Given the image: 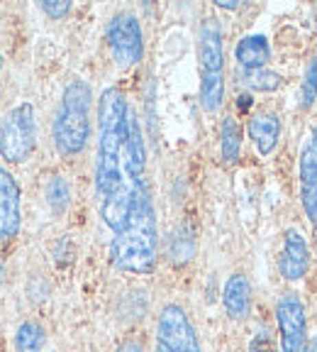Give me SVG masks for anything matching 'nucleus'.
Returning <instances> with one entry per match:
<instances>
[{
    "label": "nucleus",
    "mask_w": 317,
    "mask_h": 352,
    "mask_svg": "<svg viewBox=\"0 0 317 352\" xmlns=\"http://www.w3.org/2000/svg\"><path fill=\"white\" fill-rule=\"evenodd\" d=\"M305 352H317V340H310L307 342V350Z\"/></svg>",
    "instance_id": "obj_26"
},
{
    "label": "nucleus",
    "mask_w": 317,
    "mask_h": 352,
    "mask_svg": "<svg viewBox=\"0 0 317 352\" xmlns=\"http://www.w3.org/2000/svg\"><path fill=\"white\" fill-rule=\"evenodd\" d=\"M317 98V59H310L303 76V91H301V103L303 108H310Z\"/></svg>",
    "instance_id": "obj_20"
},
{
    "label": "nucleus",
    "mask_w": 317,
    "mask_h": 352,
    "mask_svg": "<svg viewBox=\"0 0 317 352\" xmlns=\"http://www.w3.org/2000/svg\"><path fill=\"white\" fill-rule=\"evenodd\" d=\"M198 59H200L202 74H222V66H224L222 32H220L218 20H213V17L202 22V28H200Z\"/></svg>",
    "instance_id": "obj_9"
},
{
    "label": "nucleus",
    "mask_w": 317,
    "mask_h": 352,
    "mask_svg": "<svg viewBox=\"0 0 317 352\" xmlns=\"http://www.w3.org/2000/svg\"><path fill=\"white\" fill-rule=\"evenodd\" d=\"M42 10L54 20H61V17H66V12L71 10V3L69 0H44Z\"/></svg>",
    "instance_id": "obj_21"
},
{
    "label": "nucleus",
    "mask_w": 317,
    "mask_h": 352,
    "mask_svg": "<svg viewBox=\"0 0 317 352\" xmlns=\"http://www.w3.org/2000/svg\"><path fill=\"white\" fill-rule=\"evenodd\" d=\"M47 201H49V206L56 213H61V210L69 206V201H71V188H69L66 179H61V176L51 179L49 186H47Z\"/></svg>",
    "instance_id": "obj_19"
},
{
    "label": "nucleus",
    "mask_w": 317,
    "mask_h": 352,
    "mask_svg": "<svg viewBox=\"0 0 317 352\" xmlns=\"http://www.w3.org/2000/svg\"><path fill=\"white\" fill-rule=\"evenodd\" d=\"M108 42L117 66L127 69V66L137 64L144 54L142 28H139L137 17L130 15V12H120V15L113 17L108 28Z\"/></svg>",
    "instance_id": "obj_5"
},
{
    "label": "nucleus",
    "mask_w": 317,
    "mask_h": 352,
    "mask_svg": "<svg viewBox=\"0 0 317 352\" xmlns=\"http://www.w3.org/2000/svg\"><path fill=\"white\" fill-rule=\"evenodd\" d=\"M117 352H142V347H139V342H125Z\"/></svg>",
    "instance_id": "obj_25"
},
{
    "label": "nucleus",
    "mask_w": 317,
    "mask_h": 352,
    "mask_svg": "<svg viewBox=\"0 0 317 352\" xmlns=\"http://www.w3.org/2000/svg\"><path fill=\"white\" fill-rule=\"evenodd\" d=\"M156 342L169 347L171 352H200V342H198V336L186 311L176 303L166 306L158 316Z\"/></svg>",
    "instance_id": "obj_7"
},
{
    "label": "nucleus",
    "mask_w": 317,
    "mask_h": 352,
    "mask_svg": "<svg viewBox=\"0 0 317 352\" xmlns=\"http://www.w3.org/2000/svg\"><path fill=\"white\" fill-rule=\"evenodd\" d=\"M281 274L288 281H298L305 276L307 267H310V250H307L305 237L298 230L285 232L283 252H281Z\"/></svg>",
    "instance_id": "obj_10"
},
{
    "label": "nucleus",
    "mask_w": 317,
    "mask_h": 352,
    "mask_svg": "<svg viewBox=\"0 0 317 352\" xmlns=\"http://www.w3.org/2000/svg\"><path fill=\"white\" fill-rule=\"evenodd\" d=\"M130 110V103L120 88H105L98 100L95 193L100 201V218L113 232H120L127 223L134 193L144 182V176H134L125 162Z\"/></svg>",
    "instance_id": "obj_1"
},
{
    "label": "nucleus",
    "mask_w": 317,
    "mask_h": 352,
    "mask_svg": "<svg viewBox=\"0 0 317 352\" xmlns=\"http://www.w3.org/2000/svg\"><path fill=\"white\" fill-rule=\"evenodd\" d=\"M20 230V186L15 176L0 164V242H8Z\"/></svg>",
    "instance_id": "obj_8"
},
{
    "label": "nucleus",
    "mask_w": 317,
    "mask_h": 352,
    "mask_svg": "<svg viewBox=\"0 0 317 352\" xmlns=\"http://www.w3.org/2000/svg\"><path fill=\"white\" fill-rule=\"evenodd\" d=\"M91 86L81 78L64 88L59 110L54 116V144L59 154H78L91 135Z\"/></svg>",
    "instance_id": "obj_3"
},
{
    "label": "nucleus",
    "mask_w": 317,
    "mask_h": 352,
    "mask_svg": "<svg viewBox=\"0 0 317 352\" xmlns=\"http://www.w3.org/2000/svg\"><path fill=\"white\" fill-rule=\"evenodd\" d=\"M222 303H224V311L235 320H242L249 316V308H252V286H249L244 274H232L227 279L222 292Z\"/></svg>",
    "instance_id": "obj_11"
},
{
    "label": "nucleus",
    "mask_w": 317,
    "mask_h": 352,
    "mask_svg": "<svg viewBox=\"0 0 317 352\" xmlns=\"http://www.w3.org/2000/svg\"><path fill=\"white\" fill-rule=\"evenodd\" d=\"M44 340H47V333L34 320H27V323H22L17 328V336H15L17 352H42Z\"/></svg>",
    "instance_id": "obj_17"
},
{
    "label": "nucleus",
    "mask_w": 317,
    "mask_h": 352,
    "mask_svg": "<svg viewBox=\"0 0 317 352\" xmlns=\"http://www.w3.org/2000/svg\"><path fill=\"white\" fill-rule=\"evenodd\" d=\"M235 56L244 72H254V69H266L268 59H271V47L263 34H249V37L239 39L235 50Z\"/></svg>",
    "instance_id": "obj_12"
},
{
    "label": "nucleus",
    "mask_w": 317,
    "mask_h": 352,
    "mask_svg": "<svg viewBox=\"0 0 317 352\" xmlns=\"http://www.w3.org/2000/svg\"><path fill=\"white\" fill-rule=\"evenodd\" d=\"M301 198H303V208H305L307 218H310L312 223L317 226V184L305 193V196H301Z\"/></svg>",
    "instance_id": "obj_23"
},
{
    "label": "nucleus",
    "mask_w": 317,
    "mask_h": 352,
    "mask_svg": "<svg viewBox=\"0 0 317 352\" xmlns=\"http://www.w3.org/2000/svg\"><path fill=\"white\" fill-rule=\"evenodd\" d=\"M249 352H274V342H271V336L266 330L254 336V340L249 342Z\"/></svg>",
    "instance_id": "obj_22"
},
{
    "label": "nucleus",
    "mask_w": 317,
    "mask_h": 352,
    "mask_svg": "<svg viewBox=\"0 0 317 352\" xmlns=\"http://www.w3.org/2000/svg\"><path fill=\"white\" fill-rule=\"evenodd\" d=\"M37 144V122L32 103H20L0 122V157L12 164L25 162Z\"/></svg>",
    "instance_id": "obj_4"
},
{
    "label": "nucleus",
    "mask_w": 317,
    "mask_h": 352,
    "mask_svg": "<svg viewBox=\"0 0 317 352\" xmlns=\"http://www.w3.org/2000/svg\"><path fill=\"white\" fill-rule=\"evenodd\" d=\"M156 352H171V350H169V347L161 345V342H156Z\"/></svg>",
    "instance_id": "obj_27"
},
{
    "label": "nucleus",
    "mask_w": 317,
    "mask_h": 352,
    "mask_svg": "<svg viewBox=\"0 0 317 352\" xmlns=\"http://www.w3.org/2000/svg\"><path fill=\"white\" fill-rule=\"evenodd\" d=\"M317 184V127H312L301 152V196Z\"/></svg>",
    "instance_id": "obj_14"
},
{
    "label": "nucleus",
    "mask_w": 317,
    "mask_h": 352,
    "mask_svg": "<svg viewBox=\"0 0 317 352\" xmlns=\"http://www.w3.org/2000/svg\"><path fill=\"white\" fill-rule=\"evenodd\" d=\"M242 78H244V83L249 88H254V91H263V94H271V91L281 88V83H283L281 74L268 72V69H254V72H244V74H242Z\"/></svg>",
    "instance_id": "obj_18"
},
{
    "label": "nucleus",
    "mask_w": 317,
    "mask_h": 352,
    "mask_svg": "<svg viewBox=\"0 0 317 352\" xmlns=\"http://www.w3.org/2000/svg\"><path fill=\"white\" fill-rule=\"evenodd\" d=\"M224 100V76L222 74H202L200 81V103L208 113H215V110L222 105Z\"/></svg>",
    "instance_id": "obj_16"
},
{
    "label": "nucleus",
    "mask_w": 317,
    "mask_h": 352,
    "mask_svg": "<svg viewBox=\"0 0 317 352\" xmlns=\"http://www.w3.org/2000/svg\"><path fill=\"white\" fill-rule=\"evenodd\" d=\"M156 213H154L149 184L142 182L134 193L127 223L120 232H115V240L110 245V257L120 270L134 272V274H149L156 264Z\"/></svg>",
    "instance_id": "obj_2"
},
{
    "label": "nucleus",
    "mask_w": 317,
    "mask_h": 352,
    "mask_svg": "<svg viewBox=\"0 0 317 352\" xmlns=\"http://www.w3.org/2000/svg\"><path fill=\"white\" fill-rule=\"evenodd\" d=\"M220 149H222V160L227 164L239 160L242 152V132L235 118H224L222 127H220Z\"/></svg>",
    "instance_id": "obj_15"
},
{
    "label": "nucleus",
    "mask_w": 317,
    "mask_h": 352,
    "mask_svg": "<svg viewBox=\"0 0 317 352\" xmlns=\"http://www.w3.org/2000/svg\"><path fill=\"white\" fill-rule=\"evenodd\" d=\"M249 138L254 140L259 154H271L279 144L281 138V122L274 113H259L249 120Z\"/></svg>",
    "instance_id": "obj_13"
},
{
    "label": "nucleus",
    "mask_w": 317,
    "mask_h": 352,
    "mask_svg": "<svg viewBox=\"0 0 317 352\" xmlns=\"http://www.w3.org/2000/svg\"><path fill=\"white\" fill-rule=\"evenodd\" d=\"M276 320L281 333V350L305 352L307 350V318L305 308L296 294H283L276 303Z\"/></svg>",
    "instance_id": "obj_6"
},
{
    "label": "nucleus",
    "mask_w": 317,
    "mask_h": 352,
    "mask_svg": "<svg viewBox=\"0 0 317 352\" xmlns=\"http://www.w3.org/2000/svg\"><path fill=\"white\" fill-rule=\"evenodd\" d=\"M215 6H218V8H227V10H237V8H239V3H237V0H218Z\"/></svg>",
    "instance_id": "obj_24"
}]
</instances>
